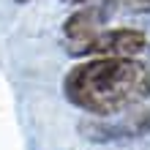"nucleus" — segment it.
<instances>
[{
  "label": "nucleus",
  "instance_id": "nucleus-1",
  "mask_svg": "<svg viewBox=\"0 0 150 150\" xmlns=\"http://www.w3.org/2000/svg\"><path fill=\"white\" fill-rule=\"evenodd\" d=\"M63 96L93 117H112L150 98V68L137 57H87L63 76Z\"/></svg>",
  "mask_w": 150,
  "mask_h": 150
},
{
  "label": "nucleus",
  "instance_id": "nucleus-2",
  "mask_svg": "<svg viewBox=\"0 0 150 150\" xmlns=\"http://www.w3.org/2000/svg\"><path fill=\"white\" fill-rule=\"evenodd\" d=\"M85 139L93 142H115V139H134V137H145L150 134V107H131L120 115L112 117H96V120H85L79 123Z\"/></svg>",
  "mask_w": 150,
  "mask_h": 150
},
{
  "label": "nucleus",
  "instance_id": "nucleus-3",
  "mask_svg": "<svg viewBox=\"0 0 150 150\" xmlns=\"http://www.w3.org/2000/svg\"><path fill=\"white\" fill-rule=\"evenodd\" d=\"M147 47V36L134 28H112L101 30L93 38L68 47L71 55L79 57H137Z\"/></svg>",
  "mask_w": 150,
  "mask_h": 150
},
{
  "label": "nucleus",
  "instance_id": "nucleus-4",
  "mask_svg": "<svg viewBox=\"0 0 150 150\" xmlns=\"http://www.w3.org/2000/svg\"><path fill=\"white\" fill-rule=\"evenodd\" d=\"M115 8H117V0H98V3L82 6L79 11H74L63 22V36L71 41V47L93 38L96 33L104 30V25H107V19L115 14Z\"/></svg>",
  "mask_w": 150,
  "mask_h": 150
},
{
  "label": "nucleus",
  "instance_id": "nucleus-5",
  "mask_svg": "<svg viewBox=\"0 0 150 150\" xmlns=\"http://www.w3.org/2000/svg\"><path fill=\"white\" fill-rule=\"evenodd\" d=\"M117 8L131 14H150V0H117Z\"/></svg>",
  "mask_w": 150,
  "mask_h": 150
},
{
  "label": "nucleus",
  "instance_id": "nucleus-6",
  "mask_svg": "<svg viewBox=\"0 0 150 150\" xmlns=\"http://www.w3.org/2000/svg\"><path fill=\"white\" fill-rule=\"evenodd\" d=\"M63 3H74V6H87V3H98V0H63Z\"/></svg>",
  "mask_w": 150,
  "mask_h": 150
},
{
  "label": "nucleus",
  "instance_id": "nucleus-7",
  "mask_svg": "<svg viewBox=\"0 0 150 150\" xmlns=\"http://www.w3.org/2000/svg\"><path fill=\"white\" fill-rule=\"evenodd\" d=\"M14 3H19V6H22V3H30V0H14Z\"/></svg>",
  "mask_w": 150,
  "mask_h": 150
}]
</instances>
